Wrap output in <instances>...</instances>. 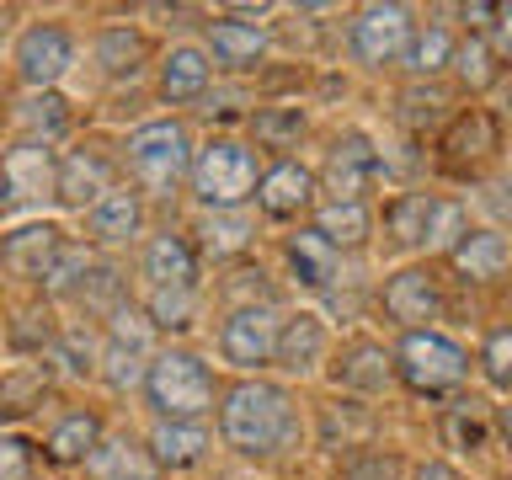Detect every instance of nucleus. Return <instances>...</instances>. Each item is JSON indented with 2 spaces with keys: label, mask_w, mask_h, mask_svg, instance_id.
I'll use <instances>...</instances> for the list:
<instances>
[{
  "label": "nucleus",
  "mask_w": 512,
  "mask_h": 480,
  "mask_svg": "<svg viewBox=\"0 0 512 480\" xmlns=\"http://www.w3.org/2000/svg\"><path fill=\"white\" fill-rule=\"evenodd\" d=\"M219 443L240 459H283L304 448V411L283 379H235L219 395Z\"/></svg>",
  "instance_id": "1"
},
{
  "label": "nucleus",
  "mask_w": 512,
  "mask_h": 480,
  "mask_svg": "<svg viewBox=\"0 0 512 480\" xmlns=\"http://www.w3.org/2000/svg\"><path fill=\"white\" fill-rule=\"evenodd\" d=\"M144 406L155 411V422H208L219 411V379L214 363L192 347H160L150 374L139 384Z\"/></svg>",
  "instance_id": "2"
},
{
  "label": "nucleus",
  "mask_w": 512,
  "mask_h": 480,
  "mask_svg": "<svg viewBox=\"0 0 512 480\" xmlns=\"http://www.w3.org/2000/svg\"><path fill=\"white\" fill-rule=\"evenodd\" d=\"M256 182H262L256 144L240 139V134H214V139L198 144V155H192L187 192L203 214H230V208L256 203Z\"/></svg>",
  "instance_id": "3"
},
{
  "label": "nucleus",
  "mask_w": 512,
  "mask_h": 480,
  "mask_svg": "<svg viewBox=\"0 0 512 480\" xmlns=\"http://www.w3.org/2000/svg\"><path fill=\"white\" fill-rule=\"evenodd\" d=\"M470 368H475L470 347L459 336H448L443 326L400 331V342H395V379L416 400H448L454 390H464Z\"/></svg>",
  "instance_id": "4"
},
{
  "label": "nucleus",
  "mask_w": 512,
  "mask_h": 480,
  "mask_svg": "<svg viewBox=\"0 0 512 480\" xmlns=\"http://www.w3.org/2000/svg\"><path fill=\"white\" fill-rule=\"evenodd\" d=\"M192 155H198V144H192L182 118H150V123L128 128V139H123V166L134 176V187L150 192V198H171L187 182Z\"/></svg>",
  "instance_id": "5"
},
{
  "label": "nucleus",
  "mask_w": 512,
  "mask_h": 480,
  "mask_svg": "<svg viewBox=\"0 0 512 480\" xmlns=\"http://www.w3.org/2000/svg\"><path fill=\"white\" fill-rule=\"evenodd\" d=\"M278 331H283V310L272 299L230 304V310L219 315L214 352H219V363L235 368L240 379H256V374L272 368V358H278Z\"/></svg>",
  "instance_id": "6"
},
{
  "label": "nucleus",
  "mask_w": 512,
  "mask_h": 480,
  "mask_svg": "<svg viewBox=\"0 0 512 480\" xmlns=\"http://www.w3.org/2000/svg\"><path fill=\"white\" fill-rule=\"evenodd\" d=\"M411 32H416V16L411 6H358L347 16V59L358 64V70H395L400 59H406L411 48Z\"/></svg>",
  "instance_id": "7"
},
{
  "label": "nucleus",
  "mask_w": 512,
  "mask_h": 480,
  "mask_svg": "<svg viewBox=\"0 0 512 480\" xmlns=\"http://www.w3.org/2000/svg\"><path fill=\"white\" fill-rule=\"evenodd\" d=\"M75 32L59 16H43V22H27L11 43V70L27 91H59V80L75 70Z\"/></svg>",
  "instance_id": "8"
},
{
  "label": "nucleus",
  "mask_w": 512,
  "mask_h": 480,
  "mask_svg": "<svg viewBox=\"0 0 512 480\" xmlns=\"http://www.w3.org/2000/svg\"><path fill=\"white\" fill-rule=\"evenodd\" d=\"M155 326L144 320V310H134V304H118V310L107 315L102 326V374L112 390H139L144 374H150L155 363Z\"/></svg>",
  "instance_id": "9"
},
{
  "label": "nucleus",
  "mask_w": 512,
  "mask_h": 480,
  "mask_svg": "<svg viewBox=\"0 0 512 480\" xmlns=\"http://www.w3.org/2000/svg\"><path fill=\"white\" fill-rule=\"evenodd\" d=\"M443 304H448V294H443V278H438V267H432V262H400L390 278L379 283V310L400 331L438 326Z\"/></svg>",
  "instance_id": "10"
},
{
  "label": "nucleus",
  "mask_w": 512,
  "mask_h": 480,
  "mask_svg": "<svg viewBox=\"0 0 512 480\" xmlns=\"http://www.w3.org/2000/svg\"><path fill=\"white\" fill-rule=\"evenodd\" d=\"M384 171V155H379V139L368 128H342L331 139L326 160H320V192L326 198H347V203H368Z\"/></svg>",
  "instance_id": "11"
},
{
  "label": "nucleus",
  "mask_w": 512,
  "mask_h": 480,
  "mask_svg": "<svg viewBox=\"0 0 512 480\" xmlns=\"http://www.w3.org/2000/svg\"><path fill=\"white\" fill-rule=\"evenodd\" d=\"M315 208H320V171L294 155L267 160L262 182H256V214L267 224H294V219H310Z\"/></svg>",
  "instance_id": "12"
},
{
  "label": "nucleus",
  "mask_w": 512,
  "mask_h": 480,
  "mask_svg": "<svg viewBox=\"0 0 512 480\" xmlns=\"http://www.w3.org/2000/svg\"><path fill=\"white\" fill-rule=\"evenodd\" d=\"M48 198H59V150L16 139L0 155V208H38Z\"/></svg>",
  "instance_id": "13"
},
{
  "label": "nucleus",
  "mask_w": 512,
  "mask_h": 480,
  "mask_svg": "<svg viewBox=\"0 0 512 480\" xmlns=\"http://www.w3.org/2000/svg\"><path fill=\"white\" fill-rule=\"evenodd\" d=\"M331 352H336V331H331V320L320 315L315 304L283 310L278 358H272V368H278L283 379H310V374H320V368L331 363Z\"/></svg>",
  "instance_id": "14"
},
{
  "label": "nucleus",
  "mask_w": 512,
  "mask_h": 480,
  "mask_svg": "<svg viewBox=\"0 0 512 480\" xmlns=\"http://www.w3.org/2000/svg\"><path fill=\"white\" fill-rule=\"evenodd\" d=\"M502 150V118L491 107H464L443 123L438 134V166L448 176H475L486 160Z\"/></svg>",
  "instance_id": "15"
},
{
  "label": "nucleus",
  "mask_w": 512,
  "mask_h": 480,
  "mask_svg": "<svg viewBox=\"0 0 512 480\" xmlns=\"http://www.w3.org/2000/svg\"><path fill=\"white\" fill-rule=\"evenodd\" d=\"M203 48H208V59H214V70L251 75V70H262V59L272 48V32L262 22H246V16L224 11V16H208L203 22Z\"/></svg>",
  "instance_id": "16"
},
{
  "label": "nucleus",
  "mask_w": 512,
  "mask_h": 480,
  "mask_svg": "<svg viewBox=\"0 0 512 480\" xmlns=\"http://www.w3.org/2000/svg\"><path fill=\"white\" fill-rule=\"evenodd\" d=\"M64 246H70V230H64V224L27 219V224H16V230L0 235V267H6L11 278H22V283H43Z\"/></svg>",
  "instance_id": "17"
},
{
  "label": "nucleus",
  "mask_w": 512,
  "mask_h": 480,
  "mask_svg": "<svg viewBox=\"0 0 512 480\" xmlns=\"http://www.w3.org/2000/svg\"><path fill=\"white\" fill-rule=\"evenodd\" d=\"M331 384H342L352 395H379L390 390L395 379V347L374 342V336H347L331 352Z\"/></svg>",
  "instance_id": "18"
},
{
  "label": "nucleus",
  "mask_w": 512,
  "mask_h": 480,
  "mask_svg": "<svg viewBox=\"0 0 512 480\" xmlns=\"http://www.w3.org/2000/svg\"><path fill=\"white\" fill-rule=\"evenodd\" d=\"M208 86H214V59H208L203 43H171L166 54L155 59V96L166 107H187V102H203Z\"/></svg>",
  "instance_id": "19"
},
{
  "label": "nucleus",
  "mask_w": 512,
  "mask_h": 480,
  "mask_svg": "<svg viewBox=\"0 0 512 480\" xmlns=\"http://www.w3.org/2000/svg\"><path fill=\"white\" fill-rule=\"evenodd\" d=\"M198 240L182 230H155L139 246L144 288H198Z\"/></svg>",
  "instance_id": "20"
},
{
  "label": "nucleus",
  "mask_w": 512,
  "mask_h": 480,
  "mask_svg": "<svg viewBox=\"0 0 512 480\" xmlns=\"http://www.w3.org/2000/svg\"><path fill=\"white\" fill-rule=\"evenodd\" d=\"M118 182V166H112V155L91 150V144H80V150H64L59 155V203L64 208H80V214H91L96 203L107 198Z\"/></svg>",
  "instance_id": "21"
},
{
  "label": "nucleus",
  "mask_w": 512,
  "mask_h": 480,
  "mask_svg": "<svg viewBox=\"0 0 512 480\" xmlns=\"http://www.w3.org/2000/svg\"><path fill=\"white\" fill-rule=\"evenodd\" d=\"M443 267L459 283H502L512 272V235L491 230V224H470L459 246L443 256Z\"/></svg>",
  "instance_id": "22"
},
{
  "label": "nucleus",
  "mask_w": 512,
  "mask_h": 480,
  "mask_svg": "<svg viewBox=\"0 0 512 480\" xmlns=\"http://www.w3.org/2000/svg\"><path fill=\"white\" fill-rule=\"evenodd\" d=\"M432 208H438V192L427 187H406L384 203V246L395 256H411V262H427V224H432Z\"/></svg>",
  "instance_id": "23"
},
{
  "label": "nucleus",
  "mask_w": 512,
  "mask_h": 480,
  "mask_svg": "<svg viewBox=\"0 0 512 480\" xmlns=\"http://www.w3.org/2000/svg\"><path fill=\"white\" fill-rule=\"evenodd\" d=\"M144 454L166 475H192L214 454V438H208V422H155L144 438Z\"/></svg>",
  "instance_id": "24"
},
{
  "label": "nucleus",
  "mask_w": 512,
  "mask_h": 480,
  "mask_svg": "<svg viewBox=\"0 0 512 480\" xmlns=\"http://www.w3.org/2000/svg\"><path fill=\"white\" fill-rule=\"evenodd\" d=\"M144 240V192L139 187H112L102 203L86 214V246H134Z\"/></svg>",
  "instance_id": "25"
},
{
  "label": "nucleus",
  "mask_w": 512,
  "mask_h": 480,
  "mask_svg": "<svg viewBox=\"0 0 512 480\" xmlns=\"http://www.w3.org/2000/svg\"><path fill=\"white\" fill-rule=\"evenodd\" d=\"M283 267L294 288L304 294H336V278H342V256H336L315 230H294L283 240Z\"/></svg>",
  "instance_id": "26"
},
{
  "label": "nucleus",
  "mask_w": 512,
  "mask_h": 480,
  "mask_svg": "<svg viewBox=\"0 0 512 480\" xmlns=\"http://www.w3.org/2000/svg\"><path fill=\"white\" fill-rule=\"evenodd\" d=\"M310 230L326 240L336 256H358L374 240V208L368 203H347V198H320L310 214Z\"/></svg>",
  "instance_id": "27"
},
{
  "label": "nucleus",
  "mask_w": 512,
  "mask_h": 480,
  "mask_svg": "<svg viewBox=\"0 0 512 480\" xmlns=\"http://www.w3.org/2000/svg\"><path fill=\"white\" fill-rule=\"evenodd\" d=\"M107 427L96 411H64L54 427L43 432V464H54V470H75V464H86L96 448H102Z\"/></svg>",
  "instance_id": "28"
},
{
  "label": "nucleus",
  "mask_w": 512,
  "mask_h": 480,
  "mask_svg": "<svg viewBox=\"0 0 512 480\" xmlns=\"http://www.w3.org/2000/svg\"><path fill=\"white\" fill-rule=\"evenodd\" d=\"M150 38H144V27L134 22H112L96 32V43H91V59H96V70H102L107 80H134L150 70Z\"/></svg>",
  "instance_id": "29"
},
{
  "label": "nucleus",
  "mask_w": 512,
  "mask_h": 480,
  "mask_svg": "<svg viewBox=\"0 0 512 480\" xmlns=\"http://www.w3.org/2000/svg\"><path fill=\"white\" fill-rule=\"evenodd\" d=\"M459 38H464V32H454L448 22H416L411 48H406V59H400V70H406L411 80H438L443 70H454Z\"/></svg>",
  "instance_id": "30"
},
{
  "label": "nucleus",
  "mask_w": 512,
  "mask_h": 480,
  "mask_svg": "<svg viewBox=\"0 0 512 480\" xmlns=\"http://www.w3.org/2000/svg\"><path fill=\"white\" fill-rule=\"evenodd\" d=\"M256 246V219L246 208H230V214H198V251L214 256V262H235Z\"/></svg>",
  "instance_id": "31"
},
{
  "label": "nucleus",
  "mask_w": 512,
  "mask_h": 480,
  "mask_svg": "<svg viewBox=\"0 0 512 480\" xmlns=\"http://www.w3.org/2000/svg\"><path fill=\"white\" fill-rule=\"evenodd\" d=\"M16 128L27 144H59L70 134V96L64 91H32L16 102Z\"/></svg>",
  "instance_id": "32"
},
{
  "label": "nucleus",
  "mask_w": 512,
  "mask_h": 480,
  "mask_svg": "<svg viewBox=\"0 0 512 480\" xmlns=\"http://www.w3.org/2000/svg\"><path fill=\"white\" fill-rule=\"evenodd\" d=\"M304 128H310V112L294 107V102L251 112V139H256V150H272V160H283L288 150H299Z\"/></svg>",
  "instance_id": "33"
},
{
  "label": "nucleus",
  "mask_w": 512,
  "mask_h": 480,
  "mask_svg": "<svg viewBox=\"0 0 512 480\" xmlns=\"http://www.w3.org/2000/svg\"><path fill=\"white\" fill-rule=\"evenodd\" d=\"M454 75H459L464 91L480 96V91H491L507 70H502V59H496L491 38H480V32H464V38H459V54H454Z\"/></svg>",
  "instance_id": "34"
},
{
  "label": "nucleus",
  "mask_w": 512,
  "mask_h": 480,
  "mask_svg": "<svg viewBox=\"0 0 512 480\" xmlns=\"http://www.w3.org/2000/svg\"><path fill=\"white\" fill-rule=\"evenodd\" d=\"M475 374L486 379L491 395L512 400V320H507V326H491L486 336H480V347H475Z\"/></svg>",
  "instance_id": "35"
},
{
  "label": "nucleus",
  "mask_w": 512,
  "mask_h": 480,
  "mask_svg": "<svg viewBox=\"0 0 512 480\" xmlns=\"http://www.w3.org/2000/svg\"><path fill=\"white\" fill-rule=\"evenodd\" d=\"M144 320L155 331H192V320H198V288H144Z\"/></svg>",
  "instance_id": "36"
},
{
  "label": "nucleus",
  "mask_w": 512,
  "mask_h": 480,
  "mask_svg": "<svg viewBox=\"0 0 512 480\" xmlns=\"http://www.w3.org/2000/svg\"><path fill=\"white\" fill-rule=\"evenodd\" d=\"M464 230H470V208H464V198L438 192V208H432V224H427V262L454 251L464 240Z\"/></svg>",
  "instance_id": "37"
},
{
  "label": "nucleus",
  "mask_w": 512,
  "mask_h": 480,
  "mask_svg": "<svg viewBox=\"0 0 512 480\" xmlns=\"http://www.w3.org/2000/svg\"><path fill=\"white\" fill-rule=\"evenodd\" d=\"M91 267H96V262H91V246H86V240H70L38 288H43L48 299H70V294H80V283L91 278Z\"/></svg>",
  "instance_id": "38"
},
{
  "label": "nucleus",
  "mask_w": 512,
  "mask_h": 480,
  "mask_svg": "<svg viewBox=\"0 0 512 480\" xmlns=\"http://www.w3.org/2000/svg\"><path fill=\"white\" fill-rule=\"evenodd\" d=\"M86 475H91V480H144V464H139V454H134V443L102 438V448L86 459Z\"/></svg>",
  "instance_id": "39"
},
{
  "label": "nucleus",
  "mask_w": 512,
  "mask_h": 480,
  "mask_svg": "<svg viewBox=\"0 0 512 480\" xmlns=\"http://www.w3.org/2000/svg\"><path fill=\"white\" fill-rule=\"evenodd\" d=\"M475 203H480V214L491 219V230H512V166L507 171H496L486 176V182L475 187Z\"/></svg>",
  "instance_id": "40"
},
{
  "label": "nucleus",
  "mask_w": 512,
  "mask_h": 480,
  "mask_svg": "<svg viewBox=\"0 0 512 480\" xmlns=\"http://www.w3.org/2000/svg\"><path fill=\"white\" fill-rule=\"evenodd\" d=\"M0 480H38V443L22 432H0Z\"/></svg>",
  "instance_id": "41"
},
{
  "label": "nucleus",
  "mask_w": 512,
  "mask_h": 480,
  "mask_svg": "<svg viewBox=\"0 0 512 480\" xmlns=\"http://www.w3.org/2000/svg\"><path fill=\"white\" fill-rule=\"evenodd\" d=\"M342 480H406V459L400 454H358L342 470Z\"/></svg>",
  "instance_id": "42"
},
{
  "label": "nucleus",
  "mask_w": 512,
  "mask_h": 480,
  "mask_svg": "<svg viewBox=\"0 0 512 480\" xmlns=\"http://www.w3.org/2000/svg\"><path fill=\"white\" fill-rule=\"evenodd\" d=\"M411 480H470V475H464V464H454V459H427V464H416V470H411Z\"/></svg>",
  "instance_id": "43"
},
{
  "label": "nucleus",
  "mask_w": 512,
  "mask_h": 480,
  "mask_svg": "<svg viewBox=\"0 0 512 480\" xmlns=\"http://www.w3.org/2000/svg\"><path fill=\"white\" fill-rule=\"evenodd\" d=\"M496 427H502V448H507V454H512V400H507V406H502V416H496Z\"/></svg>",
  "instance_id": "44"
},
{
  "label": "nucleus",
  "mask_w": 512,
  "mask_h": 480,
  "mask_svg": "<svg viewBox=\"0 0 512 480\" xmlns=\"http://www.w3.org/2000/svg\"><path fill=\"white\" fill-rule=\"evenodd\" d=\"M507 480H512V475H507Z\"/></svg>",
  "instance_id": "45"
}]
</instances>
